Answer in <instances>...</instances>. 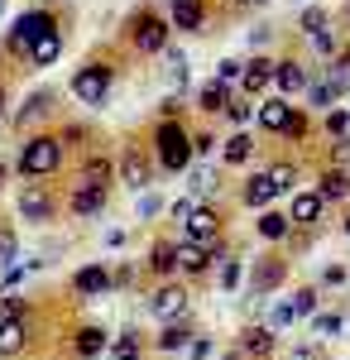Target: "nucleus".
Returning <instances> with one entry per match:
<instances>
[{"label": "nucleus", "mask_w": 350, "mask_h": 360, "mask_svg": "<svg viewBox=\"0 0 350 360\" xmlns=\"http://www.w3.org/2000/svg\"><path fill=\"white\" fill-rule=\"evenodd\" d=\"M326 135L331 139L350 135V111H326Z\"/></svg>", "instance_id": "nucleus-46"}, {"label": "nucleus", "mask_w": 350, "mask_h": 360, "mask_svg": "<svg viewBox=\"0 0 350 360\" xmlns=\"http://www.w3.org/2000/svg\"><path fill=\"white\" fill-rule=\"evenodd\" d=\"M331 164H336V168H350V135L331 139Z\"/></svg>", "instance_id": "nucleus-50"}, {"label": "nucleus", "mask_w": 350, "mask_h": 360, "mask_svg": "<svg viewBox=\"0 0 350 360\" xmlns=\"http://www.w3.org/2000/svg\"><path fill=\"white\" fill-rule=\"evenodd\" d=\"M240 77H245V63H235V58H221V63H216V82L240 86Z\"/></svg>", "instance_id": "nucleus-43"}, {"label": "nucleus", "mask_w": 350, "mask_h": 360, "mask_svg": "<svg viewBox=\"0 0 350 360\" xmlns=\"http://www.w3.org/2000/svg\"><path fill=\"white\" fill-rule=\"evenodd\" d=\"M139 351H144V346H139L135 332H120L110 341V360H139Z\"/></svg>", "instance_id": "nucleus-36"}, {"label": "nucleus", "mask_w": 350, "mask_h": 360, "mask_svg": "<svg viewBox=\"0 0 350 360\" xmlns=\"http://www.w3.org/2000/svg\"><path fill=\"white\" fill-rule=\"evenodd\" d=\"M115 178H120L130 193H144V188L154 183V159H149V149L130 139V144L120 149V159H115Z\"/></svg>", "instance_id": "nucleus-6"}, {"label": "nucleus", "mask_w": 350, "mask_h": 360, "mask_svg": "<svg viewBox=\"0 0 350 360\" xmlns=\"http://www.w3.org/2000/svg\"><path fill=\"white\" fill-rule=\"evenodd\" d=\"M96 360H110V356H96Z\"/></svg>", "instance_id": "nucleus-61"}, {"label": "nucleus", "mask_w": 350, "mask_h": 360, "mask_svg": "<svg viewBox=\"0 0 350 360\" xmlns=\"http://www.w3.org/2000/svg\"><path fill=\"white\" fill-rule=\"evenodd\" d=\"M197 207H202V202H197V197H178V202H173V207H168V212H173V221H178V226H183V221H188V217H192V212H197Z\"/></svg>", "instance_id": "nucleus-48"}, {"label": "nucleus", "mask_w": 350, "mask_h": 360, "mask_svg": "<svg viewBox=\"0 0 350 360\" xmlns=\"http://www.w3.org/2000/svg\"><path fill=\"white\" fill-rule=\"evenodd\" d=\"M288 115H293V101H288V96H264V101L254 106V125H259L264 135H283V130H288Z\"/></svg>", "instance_id": "nucleus-11"}, {"label": "nucleus", "mask_w": 350, "mask_h": 360, "mask_svg": "<svg viewBox=\"0 0 350 360\" xmlns=\"http://www.w3.org/2000/svg\"><path fill=\"white\" fill-rule=\"evenodd\" d=\"M63 154H67L63 135H29L25 144H20V159H15V168L25 173L29 183H39V178H53L58 168H63Z\"/></svg>", "instance_id": "nucleus-2"}, {"label": "nucleus", "mask_w": 350, "mask_h": 360, "mask_svg": "<svg viewBox=\"0 0 350 360\" xmlns=\"http://www.w3.org/2000/svg\"><path fill=\"white\" fill-rule=\"evenodd\" d=\"M168 20L183 34H197V29L207 25V0H168Z\"/></svg>", "instance_id": "nucleus-17"}, {"label": "nucleus", "mask_w": 350, "mask_h": 360, "mask_svg": "<svg viewBox=\"0 0 350 360\" xmlns=\"http://www.w3.org/2000/svg\"><path fill=\"white\" fill-rule=\"evenodd\" d=\"M149 274L154 278L178 274V245H173V240H154V245H149Z\"/></svg>", "instance_id": "nucleus-26"}, {"label": "nucleus", "mask_w": 350, "mask_h": 360, "mask_svg": "<svg viewBox=\"0 0 350 360\" xmlns=\"http://www.w3.org/2000/svg\"><path fill=\"white\" fill-rule=\"evenodd\" d=\"M212 259H216V250H202V245H178V274H188V278H202L207 269H212Z\"/></svg>", "instance_id": "nucleus-21"}, {"label": "nucleus", "mask_w": 350, "mask_h": 360, "mask_svg": "<svg viewBox=\"0 0 350 360\" xmlns=\"http://www.w3.org/2000/svg\"><path fill=\"white\" fill-rule=\"evenodd\" d=\"M216 188H221V168L216 164H197L188 168V193L202 202V197H216Z\"/></svg>", "instance_id": "nucleus-24"}, {"label": "nucleus", "mask_w": 350, "mask_h": 360, "mask_svg": "<svg viewBox=\"0 0 350 360\" xmlns=\"http://www.w3.org/2000/svg\"><path fill=\"white\" fill-rule=\"evenodd\" d=\"M110 202V188L106 183H72V193H67V207H72V217H96L101 207Z\"/></svg>", "instance_id": "nucleus-10"}, {"label": "nucleus", "mask_w": 350, "mask_h": 360, "mask_svg": "<svg viewBox=\"0 0 350 360\" xmlns=\"http://www.w3.org/2000/svg\"><path fill=\"white\" fill-rule=\"evenodd\" d=\"M15 259H20V240H15V231H10V226H0V274H5Z\"/></svg>", "instance_id": "nucleus-41"}, {"label": "nucleus", "mask_w": 350, "mask_h": 360, "mask_svg": "<svg viewBox=\"0 0 350 360\" xmlns=\"http://www.w3.org/2000/svg\"><path fill=\"white\" fill-rule=\"evenodd\" d=\"M293 360H317V351H297V356Z\"/></svg>", "instance_id": "nucleus-56"}, {"label": "nucleus", "mask_w": 350, "mask_h": 360, "mask_svg": "<svg viewBox=\"0 0 350 360\" xmlns=\"http://www.w3.org/2000/svg\"><path fill=\"white\" fill-rule=\"evenodd\" d=\"M154 154H159L163 173H188L192 168V159H197L192 154V135L178 115H163L159 125H154Z\"/></svg>", "instance_id": "nucleus-1"}, {"label": "nucleus", "mask_w": 350, "mask_h": 360, "mask_svg": "<svg viewBox=\"0 0 350 360\" xmlns=\"http://www.w3.org/2000/svg\"><path fill=\"white\" fill-rule=\"evenodd\" d=\"M273 341H278V332H269V327H245V336H240V351L245 356H264L269 360V351H273Z\"/></svg>", "instance_id": "nucleus-29"}, {"label": "nucleus", "mask_w": 350, "mask_h": 360, "mask_svg": "<svg viewBox=\"0 0 350 360\" xmlns=\"http://www.w3.org/2000/svg\"><path fill=\"white\" fill-rule=\"evenodd\" d=\"M53 212H58L53 193H48L44 183H25V193H20V217L34 221V226H44V221H53Z\"/></svg>", "instance_id": "nucleus-9"}, {"label": "nucleus", "mask_w": 350, "mask_h": 360, "mask_svg": "<svg viewBox=\"0 0 350 360\" xmlns=\"http://www.w3.org/2000/svg\"><path fill=\"white\" fill-rule=\"evenodd\" d=\"M110 82H115V68L91 58V63H82L77 72H72V96H77L82 106H106Z\"/></svg>", "instance_id": "nucleus-5"}, {"label": "nucleus", "mask_w": 350, "mask_h": 360, "mask_svg": "<svg viewBox=\"0 0 350 360\" xmlns=\"http://www.w3.org/2000/svg\"><path fill=\"white\" fill-rule=\"evenodd\" d=\"M48 29H58V10H53V5H34V10H25V15L10 25L5 53H10V58H29L34 39H39V34H48Z\"/></svg>", "instance_id": "nucleus-4"}, {"label": "nucleus", "mask_w": 350, "mask_h": 360, "mask_svg": "<svg viewBox=\"0 0 350 360\" xmlns=\"http://www.w3.org/2000/svg\"><path fill=\"white\" fill-rule=\"evenodd\" d=\"M346 86H350L346 68H336V63H331L322 82H307V101H312V106H336V96H346Z\"/></svg>", "instance_id": "nucleus-13"}, {"label": "nucleus", "mask_w": 350, "mask_h": 360, "mask_svg": "<svg viewBox=\"0 0 350 360\" xmlns=\"http://www.w3.org/2000/svg\"><path fill=\"white\" fill-rule=\"evenodd\" d=\"M254 159V139L245 135V130H235V135H226V144H221V164L226 168H240Z\"/></svg>", "instance_id": "nucleus-25"}, {"label": "nucleus", "mask_w": 350, "mask_h": 360, "mask_svg": "<svg viewBox=\"0 0 350 360\" xmlns=\"http://www.w3.org/2000/svg\"><path fill=\"white\" fill-rule=\"evenodd\" d=\"M231 5H235V10H245V5H264V0H231Z\"/></svg>", "instance_id": "nucleus-55"}, {"label": "nucleus", "mask_w": 350, "mask_h": 360, "mask_svg": "<svg viewBox=\"0 0 350 360\" xmlns=\"http://www.w3.org/2000/svg\"><path fill=\"white\" fill-rule=\"evenodd\" d=\"M221 288H240V259H221Z\"/></svg>", "instance_id": "nucleus-47"}, {"label": "nucleus", "mask_w": 350, "mask_h": 360, "mask_svg": "<svg viewBox=\"0 0 350 360\" xmlns=\"http://www.w3.org/2000/svg\"><path fill=\"white\" fill-rule=\"evenodd\" d=\"M346 278H350L346 264H326V269H322V288H341Z\"/></svg>", "instance_id": "nucleus-49"}, {"label": "nucleus", "mask_w": 350, "mask_h": 360, "mask_svg": "<svg viewBox=\"0 0 350 360\" xmlns=\"http://www.w3.org/2000/svg\"><path fill=\"white\" fill-rule=\"evenodd\" d=\"M312 327H317V336H336L341 327H346V317H341V312H317Z\"/></svg>", "instance_id": "nucleus-45"}, {"label": "nucleus", "mask_w": 350, "mask_h": 360, "mask_svg": "<svg viewBox=\"0 0 350 360\" xmlns=\"http://www.w3.org/2000/svg\"><path fill=\"white\" fill-rule=\"evenodd\" d=\"M212 356V341L207 336H192V346H188V360H207Z\"/></svg>", "instance_id": "nucleus-52"}, {"label": "nucleus", "mask_w": 350, "mask_h": 360, "mask_svg": "<svg viewBox=\"0 0 350 360\" xmlns=\"http://www.w3.org/2000/svg\"><path fill=\"white\" fill-rule=\"evenodd\" d=\"M212 149H216V135H207V130L192 135V154H212Z\"/></svg>", "instance_id": "nucleus-53"}, {"label": "nucleus", "mask_w": 350, "mask_h": 360, "mask_svg": "<svg viewBox=\"0 0 350 360\" xmlns=\"http://www.w3.org/2000/svg\"><path fill=\"white\" fill-rule=\"evenodd\" d=\"M48 101H53V91H44V86H39V91H29V96H25V111L15 115V125L25 130L34 115H48Z\"/></svg>", "instance_id": "nucleus-33"}, {"label": "nucleus", "mask_w": 350, "mask_h": 360, "mask_svg": "<svg viewBox=\"0 0 350 360\" xmlns=\"http://www.w3.org/2000/svg\"><path fill=\"white\" fill-rule=\"evenodd\" d=\"M110 173H115V168H110L106 154H86V159H82V183H106L110 188Z\"/></svg>", "instance_id": "nucleus-34"}, {"label": "nucleus", "mask_w": 350, "mask_h": 360, "mask_svg": "<svg viewBox=\"0 0 350 360\" xmlns=\"http://www.w3.org/2000/svg\"><path fill=\"white\" fill-rule=\"evenodd\" d=\"M39 269H44V259H25V264H10V269L0 274V288H5V293H15V288H20L29 274H39Z\"/></svg>", "instance_id": "nucleus-35"}, {"label": "nucleus", "mask_w": 350, "mask_h": 360, "mask_svg": "<svg viewBox=\"0 0 350 360\" xmlns=\"http://www.w3.org/2000/svg\"><path fill=\"white\" fill-rule=\"evenodd\" d=\"M341 231H346V240H350V212H346V221H341Z\"/></svg>", "instance_id": "nucleus-57"}, {"label": "nucleus", "mask_w": 350, "mask_h": 360, "mask_svg": "<svg viewBox=\"0 0 350 360\" xmlns=\"http://www.w3.org/2000/svg\"><path fill=\"white\" fill-rule=\"evenodd\" d=\"M297 317H293V298H288V303H273L269 307V322H264V327H269V332H283V327H293Z\"/></svg>", "instance_id": "nucleus-42"}, {"label": "nucleus", "mask_w": 350, "mask_h": 360, "mask_svg": "<svg viewBox=\"0 0 350 360\" xmlns=\"http://www.w3.org/2000/svg\"><path fill=\"white\" fill-rule=\"evenodd\" d=\"M159 212H163V197L159 193H139V217H144V221L159 217Z\"/></svg>", "instance_id": "nucleus-51"}, {"label": "nucleus", "mask_w": 350, "mask_h": 360, "mask_svg": "<svg viewBox=\"0 0 350 360\" xmlns=\"http://www.w3.org/2000/svg\"><path fill=\"white\" fill-rule=\"evenodd\" d=\"M58 53H63V29H48V34H39L34 39V49H29V68H53Z\"/></svg>", "instance_id": "nucleus-20"}, {"label": "nucleus", "mask_w": 350, "mask_h": 360, "mask_svg": "<svg viewBox=\"0 0 350 360\" xmlns=\"http://www.w3.org/2000/svg\"><path fill=\"white\" fill-rule=\"evenodd\" d=\"M130 49L135 53H163L168 49V39H173V20L163 15V10H154V5H139L135 15H130Z\"/></svg>", "instance_id": "nucleus-3"}, {"label": "nucleus", "mask_w": 350, "mask_h": 360, "mask_svg": "<svg viewBox=\"0 0 350 360\" xmlns=\"http://www.w3.org/2000/svg\"><path fill=\"white\" fill-rule=\"evenodd\" d=\"M183 240L188 245H202V250H216V240H221V212L202 202L188 221H183Z\"/></svg>", "instance_id": "nucleus-8"}, {"label": "nucleus", "mask_w": 350, "mask_h": 360, "mask_svg": "<svg viewBox=\"0 0 350 360\" xmlns=\"http://www.w3.org/2000/svg\"><path fill=\"white\" fill-rule=\"evenodd\" d=\"M264 173H269L273 193H293V188H297V164H293V159H278V164H269Z\"/></svg>", "instance_id": "nucleus-32"}, {"label": "nucleus", "mask_w": 350, "mask_h": 360, "mask_svg": "<svg viewBox=\"0 0 350 360\" xmlns=\"http://www.w3.org/2000/svg\"><path fill=\"white\" fill-rule=\"evenodd\" d=\"M245 356V351H231V356H221V360H240Z\"/></svg>", "instance_id": "nucleus-58"}, {"label": "nucleus", "mask_w": 350, "mask_h": 360, "mask_svg": "<svg viewBox=\"0 0 350 360\" xmlns=\"http://www.w3.org/2000/svg\"><path fill=\"white\" fill-rule=\"evenodd\" d=\"M249 106H254V101H231V111H226V115H231L235 125H245V120L254 115V111H249Z\"/></svg>", "instance_id": "nucleus-54"}, {"label": "nucleus", "mask_w": 350, "mask_h": 360, "mask_svg": "<svg viewBox=\"0 0 350 360\" xmlns=\"http://www.w3.org/2000/svg\"><path fill=\"white\" fill-rule=\"evenodd\" d=\"M188 341H192V327H188V317H178V322L163 327V336L154 341V346H159V351H183Z\"/></svg>", "instance_id": "nucleus-31"}, {"label": "nucleus", "mask_w": 350, "mask_h": 360, "mask_svg": "<svg viewBox=\"0 0 350 360\" xmlns=\"http://www.w3.org/2000/svg\"><path fill=\"white\" fill-rule=\"evenodd\" d=\"M307 130H312L307 111H302V106H293V115H288V130H283V139H307Z\"/></svg>", "instance_id": "nucleus-44"}, {"label": "nucleus", "mask_w": 350, "mask_h": 360, "mask_svg": "<svg viewBox=\"0 0 350 360\" xmlns=\"http://www.w3.org/2000/svg\"><path fill=\"white\" fill-rule=\"evenodd\" d=\"M0 115H5V86H0Z\"/></svg>", "instance_id": "nucleus-59"}, {"label": "nucleus", "mask_w": 350, "mask_h": 360, "mask_svg": "<svg viewBox=\"0 0 350 360\" xmlns=\"http://www.w3.org/2000/svg\"><path fill=\"white\" fill-rule=\"evenodd\" d=\"M29 346V317H15V322H0V360L20 356Z\"/></svg>", "instance_id": "nucleus-22"}, {"label": "nucleus", "mask_w": 350, "mask_h": 360, "mask_svg": "<svg viewBox=\"0 0 350 360\" xmlns=\"http://www.w3.org/2000/svg\"><path fill=\"white\" fill-rule=\"evenodd\" d=\"M322 212H326V202H322L317 188H312V193H293L288 221H293V226H317V221H322Z\"/></svg>", "instance_id": "nucleus-18"}, {"label": "nucleus", "mask_w": 350, "mask_h": 360, "mask_svg": "<svg viewBox=\"0 0 350 360\" xmlns=\"http://www.w3.org/2000/svg\"><path fill=\"white\" fill-rule=\"evenodd\" d=\"M5 173H10V164H0V183H5Z\"/></svg>", "instance_id": "nucleus-60"}, {"label": "nucleus", "mask_w": 350, "mask_h": 360, "mask_svg": "<svg viewBox=\"0 0 350 360\" xmlns=\"http://www.w3.org/2000/svg\"><path fill=\"white\" fill-rule=\"evenodd\" d=\"M0 10H5V0H0Z\"/></svg>", "instance_id": "nucleus-62"}, {"label": "nucleus", "mask_w": 350, "mask_h": 360, "mask_svg": "<svg viewBox=\"0 0 350 360\" xmlns=\"http://www.w3.org/2000/svg\"><path fill=\"white\" fill-rule=\"evenodd\" d=\"M317 307H322V288H302V293H293V317H317Z\"/></svg>", "instance_id": "nucleus-38"}, {"label": "nucleus", "mask_w": 350, "mask_h": 360, "mask_svg": "<svg viewBox=\"0 0 350 360\" xmlns=\"http://www.w3.org/2000/svg\"><path fill=\"white\" fill-rule=\"evenodd\" d=\"M307 82H312V72H307L297 58H278V63H273V86H278L283 96H297V91H307Z\"/></svg>", "instance_id": "nucleus-15"}, {"label": "nucleus", "mask_w": 350, "mask_h": 360, "mask_svg": "<svg viewBox=\"0 0 350 360\" xmlns=\"http://www.w3.org/2000/svg\"><path fill=\"white\" fill-rule=\"evenodd\" d=\"M29 312V298L25 293H0V322H15Z\"/></svg>", "instance_id": "nucleus-39"}, {"label": "nucleus", "mask_w": 350, "mask_h": 360, "mask_svg": "<svg viewBox=\"0 0 350 360\" xmlns=\"http://www.w3.org/2000/svg\"><path fill=\"white\" fill-rule=\"evenodd\" d=\"M307 39H312V49H317L322 58H336V53H341V39H336V29H331V25L317 29V34H307Z\"/></svg>", "instance_id": "nucleus-40"}, {"label": "nucleus", "mask_w": 350, "mask_h": 360, "mask_svg": "<svg viewBox=\"0 0 350 360\" xmlns=\"http://www.w3.org/2000/svg\"><path fill=\"white\" fill-rule=\"evenodd\" d=\"M72 293L77 298H101V293H110V269L106 264H82L77 274H72Z\"/></svg>", "instance_id": "nucleus-16"}, {"label": "nucleus", "mask_w": 350, "mask_h": 360, "mask_svg": "<svg viewBox=\"0 0 350 360\" xmlns=\"http://www.w3.org/2000/svg\"><path fill=\"white\" fill-rule=\"evenodd\" d=\"M106 346H110V336L101 332V327H82V332H77V341H72V351H77L82 360L106 356Z\"/></svg>", "instance_id": "nucleus-28"}, {"label": "nucleus", "mask_w": 350, "mask_h": 360, "mask_svg": "<svg viewBox=\"0 0 350 360\" xmlns=\"http://www.w3.org/2000/svg\"><path fill=\"white\" fill-rule=\"evenodd\" d=\"M297 25H302V34H317V29L331 25V10H326V5H307V10L297 15Z\"/></svg>", "instance_id": "nucleus-37"}, {"label": "nucleus", "mask_w": 350, "mask_h": 360, "mask_svg": "<svg viewBox=\"0 0 350 360\" xmlns=\"http://www.w3.org/2000/svg\"><path fill=\"white\" fill-rule=\"evenodd\" d=\"M273 183H269V173H254V178H245V188H240V202L245 207H254V212H269V202H273Z\"/></svg>", "instance_id": "nucleus-23"}, {"label": "nucleus", "mask_w": 350, "mask_h": 360, "mask_svg": "<svg viewBox=\"0 0 350 360\" xmlns=\"http://www.w3.org/2000/svg\"><path fill=\"white\" fill-rule=\"evenodd\" d=\"M269 86H273V58H249L245 63V77H240L245 101H259Z\"/></svg>", "instance_id": "nucleus-14"}, {"label": "nucleus", "mask_w": 350, "mask_h": 360, "mask_svg": "<svg viewBox=\"0 0 350 360\" xmlns=\"http://www.w3.org/2000/svg\"><path fill=\"white\" fill-rule=\"evenodd\" d=\"M149 317L154 322H178V317H188V288L183 283H159L154 293H149Z\"/></svg>", "instance_id": "nucleus-7"}, {"label": "nucleus", "mask_w": 350, "mask_h": 360, "mask_svg": "<svg viewBox=\"0 0 350 360\" xmlns=\"http://www.w3.org/2000/svg\"><path fill=\"white\" fill-rule=\"evenodd\" d=\"M231 101H235V96H231V86H226V82H216V77H212L207 86H202V91H197V106H202L207 115L231 111Z\"/></svg>", "instance_id": "nucleus-27"}, {"label": "nucleus", "mask_w": 350, "mask_h": 360, "mask_svg": "<svg viewBox=\"0 0 350 360\" xmlns=\"http://www.w3.org/2000/svg\"><path fill=\"white\" fill-rule=\"evenodd\" d=\"M346 15H350V5H346Z\"/></svg>", "instance_id": "nucleus-63"}, {"label": "nucleus", "mask_w": 350, "mask_h": 360, "mask_svg": "<svg viewBox=\"0 0 350 360\" xmlns=\"http://www.w3.org/2000/svg\"><path fill=\"white\" fill-rule=\"evenodd\" d=\"M317 193H322V202H350V168L326 164L317 178Z\"/></svg>", "instance_id": "nucleus-19"}, {"label": "nucleus", "mask_w": 350, "mask_h": 360, "mask_svg": "<svg viewBox=\"0 0 350 360\" xmlns=\"http://www.w3.org/2000/svg\"><path fill=\"white\" fill-rule=\"evenodd\" d=\"M283 278H288V259H278V255H264V259L249 269V288H254L259 298H269V293L278 288V283H283Z\"/></svg>", "instance_id": "nucleus-12"}, {"label": "nucleus", "mask_w": 350, "mask_h": 360, "mask_svg": "<svg viewBox=\"0 0 350 360\" xmlns=\"http://www.w3.org/2000/svg\"><path fill=\"white\" fill-rule=\"evenodd\" d=\"M259 236L264 240H288L293 236V221H288V212H259Z\"/></svg>", "instance_id": "nucleus-30"}]
</instances>
